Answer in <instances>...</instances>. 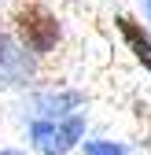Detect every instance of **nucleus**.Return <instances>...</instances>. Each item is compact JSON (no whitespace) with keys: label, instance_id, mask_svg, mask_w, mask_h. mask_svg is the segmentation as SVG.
Returning <instances> with one entry per match:
<instances>
[{"label":"nucleus","instance_id":"nucleus-1","mask_svg":"<svg viewBox=\"0 0 151 155\" xmlns=\"http://www.w3.org/2000/svg\"><path fill=\"white\" fill-rule=\"evenodd\" d=\"M15 33L33 55H48L59 45V18L41 4H26L15 11Z\"/></svg>","mask_w":151,"mask_h":155},{"label":"nucleus","instance_id":"nucleus-2","mask_svg":"<svg viewBox=\"0 0 151 155\" xmlns=\"http://www.w3.org/2000/svg\"><path fill=\"white\" fill-rule=\"evenodd\" d=\"M114 22H118V30H122V37H125V45L133 48V55H137V59L151 70V33H147L144 26H137L129 15H118Z\"/></svg>","mask_w":151,"mask_h":155},{"label":"nucleus","instance_id":"nucleus-3","mask_svg":"<svg viewBox=\"0 0 151 155\" xmlns=\"http://www.w3.org/2000/svg\"><path fill=\"white\" fill-rule=\"evenodd\" d=\"M88 155H118V151H114V148H92Z\"/></svg>","mask_w":151,"mask_h":155},{"label":"nucleus","instance_id":"nucleus-4","mask_svg":"<svg viewBox=\"0 0 151 155\" xmlns=\"http://www.w3.org/2000/svg\"><path fill=\"white\" fill-rule=\"evenodd\" d=\"M147 11H151V0H147Z\"/></svg>","mask_w":151,"mask_h":155}]
</instances>
